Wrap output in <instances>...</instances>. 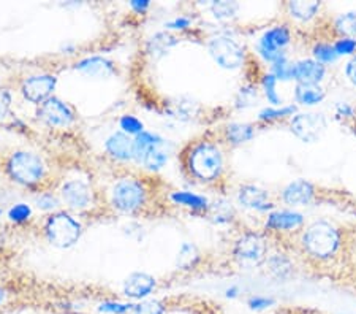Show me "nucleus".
<instances>
[{"label": "nucleus", "instance_id": "1", "mask_svg": "<svg viewBox=\"0 0 356 314\" xmlns=\"http://www.w3.org/2000/svg\"><path fill=\"white\" fill-rule=\"evenodd\" d=\"M342 246L341 230L328 221H315L301 233V248L314 260H330Z\"/></svg>", "mask_w": 356, "mask_h": 314}, {"label": "nucleus", "instance_id": "2", "mask_svg": "<svg viewBox=\"0 0 356 314\" xmlns=\"http://www.w3.org/2000/svg\"><path fill=\"white\" fill-rule=\"evenodd\" d=\"M186 164L193 178L204 182L217 181L225 168V159L217 143L204 140L188 148Z\"/></svg>", "mask_w": 356, "mask_h": 314}, {"label": "nucleus", "instance_id": "3", "mask_svg": "<svg viewBox=\"0 0 356 314\" xmlns=\"http://www.w3.org/2000/svg\"><path fill=\"white\" fill-rule=\"evenodd\" d=\"M5 168H7L10 178L22 186H35L43 181L46 175L44 161L38 154L31 151L11 152Z\"/></svg>", "mask_w": 356, "mask_h": 314}, {"label": "nucleus", "instance_id": "4", "mask_svg": "<svg viewBox=\"0 0 356 314\" xmlns=\"http://www.w3.org/2000/svg\"><path fill=\"white\" fill-rule=\"evenodd\" d=\"M44 235L56 248L67 249L78 243L83 235V226L67 211H56L46 219Z\"/></svg>", "mask_w": 356, "mask_h": 314}, {"label": "nucleus", "instance_id": "5", "mask_svg": "<svg viewBox=\"0 0 356 314\" xmlns=\"http://www.w3.org/2000/svg\"><path fill=\"white\" fill-rule=\"evenodd\" d=\"M146 187L140 180L131 178H120L114 182L111 189V205L120 213L131 214L140 211L146 203Z\"/></svg>", "mask_w": 356, "mask_h": 314}, {"label": "nucleus", "instance_id": "6", "mask_svg": "<svg viewBox=\"0 0 356 314\" xmlns=\"http://www.w3.org/2000/svg\"><path fill=\"white\" fill-rule=\"evenodd\" d=\"M268 243L265 237L258 232H245L233 246V259L245 268L261 265L268 259Z\"/></svg>", "mask_w": 356, "mask_h": 314}, {"label": "nucleus", "instance_id": "7", "mask_svg": "<svg viewBox=\"0 0 356 314\" xmlns=\"http://www.w3.org/2000/svg\"><path fill=\"white\" fill-rule=\"evenodd\" d=\"M208 51L216 64L225 70H236L245 62V48L236 38L229 36H214L209 38Z\"/></svg>", "mask_w": 356, "mask_h": 314}, {"label": "nucleus", "instance_id": "8", "mask_svg": "<svg viewBox=\"0 0 356 314\" xmlns=\"http://www.w3.org/2000/svg\"><path fill=\"white\" fill-rule=\"evenodd\" d=\"M291 43V29L286 24H277L269 27L257 40V54L266 64H274L275 61L286 54V48Z\"/></svg>", "mask_w": 356, "mask_h": 314}, {"label": "nucleus", "instance_id": "9", "mask_svg": "<svg viewBox=\"0 0 356 314\" xmlns=\"http://www.w3.org/2000/svg\"><path fill=\"white\" fill-rule=\"evenodd\" d=\"M290 129L301 141L315 143L328 129V119L320 111H298L290 118Z\"/></svg>", "mask_w": 356, "mask_h": 314}, {"label": "nucleus", "instance_id": "10", "mask_svg": "<svg viewBox=\"0 0 356 314\" xmlns=\"http://www.w3.org/2000/svg\"><path fill=\"white\" fill-rule=\"evenodd\" d=\"M37 118L49 127H70L76 121V113L67 102L53 95L38 105Z\"/></svg>", "mask_w": 356, "mask_h": 314}, {"label": "nucleus", "instance_id": "11", "mask_svg": "<svg viewBox=\"0 0 356 314\" xmlns=\"http://www.w3.org/2000/svg\"><path fill=\"white\" fill-rule=\"evenodd\" d=\"M57 86V78L54 75H32L26 78L21 84V94L27 102L35 105H42L43 102L53 97Z\"/></svg>", "mask_w": 356, "mask_h": 314}, {"label": "nucleus", "instance_id": "12", "mask_svg": "<svg viewBox=\"0 0 356 314\" xmlns=\"http://www.w3.org/2000/svg\"><path fill=\"white\" fill-rule=\"evenodd\" d=\"M236 198L243 208L268 214L274 211V203L269 200V192L257 185H241Z\"/></svg>", "mask_w": 356, "mask_h": 314}, {"label": "nucleus", "instance_id": "13", "mask_svg": "<svg viewBox=\"0 0 356 314\" xmlns=\"http://www.w3.org/2000/svg\"><path fill=\"white\" fill-rule=\"evenodd\" d=\"M60 200L70 210L83 211L90 207L92 189L83 180H70L60 187Z\"/></svg>", "mask_w": 356, "mask_h": 314}, {"label": "nucleus", "instance_id": "14", "mask_svg": "<svg viewBox=\"0 0 356 314\" xmlns=\"http://www.w3.org/2000/svg\"><path fill=\"white\" fill-rule=\"evenodd\" d=\"M306 222V216L293 208L274 210L268 214L265 227L273 232H298Z\"/></svg>", "mask_w": 356, "mask_h": 314}, {"label": "nucleus", "instance_id": "15", "mask_svg": "<svg viewBox=\"0 0 356 314\" xmlns=\"http://www.w3.org/2000/svg\"><path fill=\"white\" fill-rule=\"evenodd\" d=\"M315 186L311 181L307 180H295L286 185L282 192H280V198L285 205H289L290 208H298V207H307V205L312 203L315 198Z\"/></svg>", "mask_w": 356, "mask_h": 314}, {"label": "nucleus", "instance_id": "16", "mask_svg": "<svg viewBox=\"0 0 356 314\" xmlns=\"http://www.w3.org/2000/svg\"><path fill=\"white\" fill-rule=\"evenodd\" d=\"M328 68L312 57L293 61V79L296 84H321L326 78Z\"/></svg>", "mask_w": 356, "mask_h": 314}, {"label": "nucleus", "instance_id": "17", "mask_svg": "<svg viewBox=\"0 0 356 314\" xmlns=\"http://www.w3.org/2000/svg\"><path fill=\"white\" fill-rule=\"evenodd\" d=\"M156 278L149 275V273L135 272L125 278L122 284V292L131 300H141L146 299L147 295H151L152 290L156 289Z\"/></svg>", "mask_w": 356, "mask_h": 314}, {"label": "nucleus", "instance_id": "18", "mask_svg": "<svg viewBox=\"0 0 356 314\" xmlns=\"http://www.w3.org/2000/svg\"><path fill=\"white\" fill-rule=\"evenodd\" d=\"M74 70L90 78H111L116 75V65L105 56H88L74 64Z\"/></svg>", "mask_w": 356, "mask_h": 314}, {"label": "nucleus", "instance_id": "19", "mask_svg": "<svg viewBox=\"0 0 356 314\" xmlns=\"http://www.w3.org/2000/svg\"><path fill=\"white\" fill-rule=\"evenodd\" d=\"M105 151L114 161H134V139L122 130L113 132L105 140Z\"/></svg>", "mask_w": 356, "mask_h": 314}, {"label": "nucleus", "instance_id": "20", "mask_svg": "<svg viewBox=\"0 0 356 314\" xmlns=\"http://www.w3.org/2000/svg\"><path fill=\"white\" fill-rule=\"evenodd\" d=\"M165 111L170 114V118L187 123L198 116L201 107L191 95H176L168 100V104H165Z\"/></svg>", "mask_w": 356, "mask_h": 314}, {"label": "nucleus", "instance_id": "21", "mask_svg": "<svg viewBox=\"0 0 356 314\" xmlns=\"http://www.w3.org/2000/svg\"><path fill=\"white\" fill-rule=\"evenodd\" d=\"M293 94L295 104L304 108L317 107L326 99V91L321 84H296Z\"/></svg>", "mask_w": 356, "mask_h": 314}, {"label": "nucleus", "instance_id": "22", "mask_svg": "<svg viewBox=\"0 0 356 314\" xmlns=\"http://www.w3.org/2000/svg\"><path fill=\"white\" fill-rule=\"evenodd\" d=\"M257 134L255 125L249 123H232L223 129V136L232 146H241L249 143Z\"/></svg>", "mask_w": 356, "mask_h": 314}, {"label": "nucleus", "instance_id": "23", "mask_svg": "<svg viewBox=\"0 0 356 314\" xmlns=\"http://www.w3.org/2000/svg\"><path fill=\"white\" fill-rule=\"evenodd\" d=\"M170 198L173 200V203L192 211H209V207H211V202L208 197L192 191H175L171 192Z\"/></svg>", "mask_w": 356, "mask_h": 314}, {"label": "nucleus", "instance_id": "24", "mask_svg": "<svg viewBox=\"0 0 356 314\" xmlns=\"http://www.w3.org/2000/svg\"><path fill=\"white\" fill-rule=\"evenodd\" d=\"M170 143L168 140H162L152 148L151 151L146 154V157L143 159V162L140 164L141 167H145L149 171H159L162 170L166 164L170 161Z\"/></svg>", "mask_w": 356, "mask_h": 314}, {"label": "nucleus", "instance_id": "25", "mask_svg": "<svg viewBox=\"0 0 356 314\" xmlns=\"http://www.w3.org/2000/svg\"><path fill=\"white\" fill-rule=\"evenodd\" d=\"M177 43H179V40L171 32H159L147 42V54L154 59H160Z\"/></svg>", "mask_w": 356, "mask_h": 314}, {"label": "nucleus", "instance_id": "26", "mask_svg": "<svg viewBox=\"0 0 356 314\" xmlns=\"http://www.w3.org/2000/svg\"><path fill=\"white\" fill-rule=\"evenodd\" d=\"M162 140L163 136L149 132V130H145V132L136 135L134 139V161L140 165L143 162V159L146 157V154L151 151L154 146L159 145Z\"/></svg>", "mask_w": 356, "mask_h": 314}, {"label": "nucleus", "instance_id": "27", "mask_svg": "<svg viewBox=\"0 0 356 314\" xmlns=\"http://www.w3.org/2000/svg\"><path fill=\"white\" fill-rule=\"evenodd\" d=\"M321 3L320 2H289L286 3V10L293 19L300 22H309L314 18H317L320 13Z\"/></svg>", "mask_w": 356, "mask_h": 314}, {"label": "nucleus", "instance_id": "28", "mask_svg": "<svg viewBox=\"0 0 356 314\" xmlns=\"http://www.w3.org/2000/svg\"><path fill=\"white\" fill-rule=\"evenodd\" d=\"M201 260V253L198 246L191 242H184L176 256V267L179 270H193Z\"/></svg>", "mask_w": 356, "mask_h": 314}, {"label": "nucleus", "instance_id": "29", "mask_svg": "<svg viewBox=\"0 0 356 314\" xmlns=\"http://www.w3.org/2000/svg\"><path fill=\"white\" fill-rule=\"evenodd\" d=\"M298 113V105L291 104V105H282V107H265L261 108L257 114V119L260 123H275V121H282V119H289L291 116H295Z\"/></svg>", "mask_w": 356, "mask_h": 314}, {"label": "nucleus", "instance_id": "30", "mask_svg": "<svg viewBox=\"0 0 356 314\" xmlns=\"http://www.w3.org/2000/svg\"><path fill=\"white\" fill-rule=\"evenodd\" d=\"M268 272L274 278L286 279L293 275V262L285 254H273L266 259Z\"/></svg>", "mask_w": 356, "mask_h": 314}, {"label": "nucleus", "instance_id": "31", "mask_svg": "<svg viewBox=\"0 0 356 314\" xmlns=\"http://www.w3.org/2000/svg\"><path fill=\"white\" fill-rule=\"evenodd\" d=\"M260 100V91H258L257 84H244L238 89L236 95H234V108L236 110H249V108L255 107L257 102Z\"/></svg>", "mask_w": 356, "mask_h": 314}, {"label": "nucleus", "instance_id": "32", "mask_svg": "<svg viewBox=\"0 0 356 314\" xmlns=\"http://www.w3.org/2000/svg\"><path fill=\"white\" fill-rule=\"evenodd\" d=\"M279 79L275 78L271 72H266L261 75L260 88L263 91V95L268 100L269 107H282V95L277 91Z\"/></svg>", "mask_w": 356, "mask_h": 314}, {"label": "nucleus", "instance_id": "33", "mask_svg": "<svg viewBox=\"0 0 356 314\" xmlns=\"http://www.w3.org/2000/svg\"><path fill=\"white\" fill-rule=\"evenodd\" d=\"M332 26H334V32L339 37L356 38V11L337 15L332 21Z\"/></svg>", "mask_w": 356, "mask_h": 314}, {"label": "nucleus", "instance_id": "34", "mask_svg": "<svg viewBox=\"0 0 356 314\" xmlns=\"http://www.w3.org/2000/svg\"><path fill=\"white\" fill-rule=\"evenodd\" d=\"M311 53H312V59L320 62V64H323L325 67L336 64L339 61V56L336 53L334 47H332V43H328V42H317L312 47Z\"/></svg>", "mask_w": 356, "mask_h": 314}, {"label": "nucleus", "instance_id": "35", "mask_svg": "<svg viewBox=\"0 0 356 314\" xmlns=\"http://www.w3.org/2000/svg\"><path fill=\"white\" fill-rule=\"evenodd\" d=\"M209 213L216 224H228L234 218V210L228 200H217V202L211 203Z\"/></svg>", "mask_w": 356, "mask_h": 314}, {"label": "nucleus", "instance_id": "36", "mask_svg": "<svg viewBox=\"0 0 356 314\" xmlns=\"http://www.w3.org/2000/svg\"><path fill=\"white\" fill-rule=\"evenodd\" d=\"M209 10L212 16L219 21H232L238 16L239 13V3L236 2H212L209 5Z\"/></svg>", "mask_w": 356, "mask_h": 314}, {"label": "nucleus", "instance_id": "37", "mask_svg": "<svg viewBox=\"0 0 356 314\" xmlns=\"http://www.w3.org/2000/svg\"><path fill=\"white\" fill-rule=\"evenodd\" d=\"M273 75L279 79V81H291L293 79V61H290L289 54H285L271 64Z\"/></svg>", "mask_w": 356, "mask_h": 314}, {"label": "nucleus", "instance_id": "38", "mask_svg": "<svg viewBox=\"0 0 356 314\" xmlns=\"http://www.w3.org/2000/svg\"><path fill=\"white\" fill-rule=\"evenodd\" d=\"M119 125H120V130L130 136H136L141 132H145V125H143L140 119L134 116V114H124V116H120Z\"/></svg>", "mask_w": 356, "mask_h": 314}, {"label": "nucleus", "instance_id": "39", "mask_svg": "<svg viewBox=\"0 0 356 314\" xmlns=\"http://www.w3.org/2000/svg\"><path fill=\"white\" fill-rule=\"evenodd\" d=\"M166 305L160 300H146L141 304L134 305L130 314H165Z\"/></svg>", "mask_w": 356, "mask_h": 314}, {"label": "nucleus", "instance_id": "40", "mask_svg": "<svg viewBox=\"0 0 356 314\" xmlns=\"http://www.w3.org/2000/svg\"><path fill=\"white\" fill-rule=\"evenodd\" d=\"M33 203H35V207L38 210L54 211L56 213V210L59 208V205H60V200L57 198V196L53 192H42V194H38L35 198H33Z\"/></svg>", "mask_w": 356, "mask_h": 314}, {"label": "nucleus", "instance_id": "41", "mask_svg": "<svg viewBox=\"0 0 356 314\" xmlns=\"http://www.w3.org/2000/svg\"><path fill=\"white\" fill-rule=\"evenodd\" d=\"M336 53L339 57H352L356 54V38H348V37H337L332 43Z\"/></svg>", "mask_w": 356, "mask_h": 314}, {"label": "nucleus", "instance_id": "42", "mask_svg": "<svg viewBox=\"0 0 356 314\" xmlns=\"http://www.w3.org/2000/svg\"><path fill=\"white\" fill-rule=\"evenodd\" d=\"M32 218V208L27 203H16L8 211V219L15 224H22Z\"/></svg>", "mask_w": 356, "mask_h": 314}, {"label": "nucleus", "instance_id": "43", "mask_svg": "<svg viewBox=\"0 0 356 314\" xmlns=\"http://www.w3.org/2000/svg\"><path fill=\"white\" fill-rule=\"evenodd\" d=\"M334 114L341 121H350V119L356 118V107L348 104V102H337L334 105Z\"/></svg>", "mask_w": 356, "mask_h": 314}, {"label": "nucleus", "instance_id": "44", "mask_svg": "<svg viewBox=\"0 0 356 314\" xmlns=\"http://www.w3.org/2000/svg\"><path fill=\"white\" fill-rule=\"evenodd\" d=\"M193 24V19L191 16H186V15H181V16H176L168 22H165V27L168 29V31H187V29H191Z\"/></svg>", "mask_w": 356, "mask_h": 314}, {"label": "nucleus", "instance_id": "45", "mask_svg": "<svg viewBox=\"0 0 356 314\" xmlns=\"http://www.w3.org/2000/svg\"><path fill=\"white\" fill-rule=\"evenodd\" d=\"M10 105H11L10 91L5 88H0V121L7 116V113L10 111Z\"/></svg>", "mask_w": 356, "mask_h": 314}, {"label": "nucleus", "instance_id": "46", "mask_svg": "<svg viewBox=\"0 0 356 314\" xmlns=\"http://www.w3.org/2000/svg\"><path fill=\"white\" fill-rule=\"evenodd\" d=\"M343 72H346V77L350 83L353 86H356V54L348 57L346 68H343Z\"/></svg>", "mask_w": 356, "mask_h": 314}, {"label": "nucleus", "instance_id": "47", "mask_svg": "<svg viewBox=\"0 0 356 314\" xmlns=\"http://www.w3.org/2000/svg\"><path fill=\"white\" fill-rule=\"evenodd\" d=\"M273 305V300L269 299H261V297H255V299L250 300V306L254 308V310H266Z\"/></svg>", "mask_w": 356, "mask_h": 314}, {"label": "nucleus", "instance_id": "48", "mask_svg": "<svg viewBox=\"0 0 356 314\" xmlns=\"http://www.w3.org/2000/svg\"><path fill=\"white\" fill-rule=\"evenodd\" d=\"M130 7L134 8L136 13H145V11L151 7V3H149L147 0H134V2H130Z\"/></svg>", "mask_w": 356, "mask_h": 314}, {"label": "nucleus", "instance_id": "49", "mask_svg": "<svg viewBox=\"0 0 356 314\" xmlns=\"http://www.w3.org/2000/svg\"><path fill=\"white\" fill-rule=\"evenodd\" d=\"M236 292H238V289H236V288L228 289V290H227V297H234V295H236Z\"/></svg>", "mask_w": 356, "mask_h": 314}, {"label": "nucleus", "instance_id": "50", "mask_svg": "<svg viewBox=\"0 0 356 314\" xmlns=\"http://www.w3.org/2000/svg\"><path fill=\"white\" fill-rule=\"evenodd\" d=\"M3 300H5V290L0 288V305L3 304Z\"/></svg>", "mask_w": 356, "mask_h": 314}, {"label": "nucleus", "instance_id": "51", "mask_svg": "<svg viewBox=\"0 0 356 314\" xmlns=\"http://www.w3.org/2000/svg\"><path fill=\"white\" fill-rule=\"evenodd\" d=\"M277 314H307V313H295V311H286V313H277Z\"/></svg>", "mask_w": 356, "mask_h": 314}]
</instances>
